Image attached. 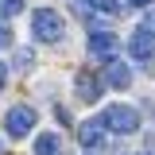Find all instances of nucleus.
Listing matches in <instances>:
<instances>
[{
    "label": "nucleus",
    "mask_w": 155,
    "mask_h": 155,
    "mask_svg": "<svg viewBox=\"0 0 155 155\" xmlns=\"http://www.w3.org/2000/svg\"><path fill=\"white\" fill-rule=\"evenodd\" d=\"M101 132H116V136H132L140 128V113H136L132 105H109L105 113H101Z\"/></svg>",
    "instance_id": "1"
},
{
    "label": "nucleus",
    "mask_w": 155,
    "mask_h": 155,
    "mask_svg": "<svg viewBox=\"0 0 155 155\" xmlns=\"http://www.w3.org/2000/svg\"><path fill=\"white\" fill-rule=\"evenodd\" d=\"M31 35L39 43H58V39L66 35V19L58 16L54 8H35L31 12Z\"/></svg>",
    "instance_id": "2"
},
{
    "label": "nucleus",
    "mask_w": 155,
    "mask_h": 155,
    "mask_svg": "<svg viewBox=\"0 0 155 155\" xmlns=\"http://www.w3.org/2000/svg\"><path fill=\"white\" fill-rule=\"evenodd\" d=\"M31 128H35V109H31V105H16V109H8V116H4V132L12 136V140H23Z\"/></svg>",
    "instance_id": "3"
},
{
    "label": "nucleus",
    "mask_w": 155,
    "mask_h": 155,
    "mask_svg": "<svg viewBox=\"0 0 155 155\" xmlns=\"http://www.w3.org/2000/svg\"><path fill=\"white\" fill-rule=\"evenodd\" d=\"M128 54H132L136 62H155V31L136 27L132 35H128Z\"/></svg>",
    "instance_id": "4"
},
{
    "label": "nucleus",
    "mask_w": 155,
    "mask_h": 155,
    "mask_svg": "<svg viewBox=\"0 0 155 155\" xmlns=\"http://www.w3.org/2000/svg\"><path fill=\"white\" fill-rule=\"evenodd\" d=\"M89 54L101 58V62H116V54H120V39H116L113 31H93V35H89Z\"/></svg>",
    "instance_id": "5"
},
{
    "label": "nucleus",
    "mask_w": 155,
    "mask_h": 155,
    "mask_svg": "<svg viewBox=\"0 0 155 155\" xmlns=\"http://www.w3.org/2000/svg\"><path fill=\"white\" fill-rule=\"evenodd\" d=\"M78 143H81L85 155H101V151H105V132H101V124H97V120L78 124Z\"/></svg>",
    "instance_id": "6"
},
{
    "label": "nucleus",
    "mask_w": 155,
    "mask_h": 155,
    "mask_svg": "<svg viewBox=\"0 0 155 155\" xmlns=\"http://www.w3.org/2000/svg\"><path fill=\"white\" fill-rule=\"evenodd\" d=\"M74 89H78V101H85V105H93L97 97H101V78H93L89 70H81L74 81Z\"/></svg>",
    "instance_id": "7"
},
{
    "label": "nucleus",
    "mask_w": 155,
    "mask_h": 155,
    "mask_svg": "<svg viewBox=\"0 0 155 155\" xmlns=\"http://www.w3.org/2000/svg\"><path fill=\"white\" fill-rule=\"evenodd\" d=\"M35 155H66V143L58 132H43L35 140Z\"/></svg>",
    "instance_id": "8"
},
{
    "label": "nucleus",
    "mask_w": 155,
    "mask_h": 155,
    "mask_svg": "<svg viewBox=\"0 0 155 155\" xmlns=\"http://www.w3.org/2000/svg\"><path fill=\"white\" fill-rule=\"evenodd\" d=\"M105 81H109L113 89H128V85H132V70H128L124 62H109V70H105Z\"/></svg>",
    "instance_id": "9"
},
{
    "label": "nucleus",
    "mask_w": 155,
    "mask_h": 155,
    "mask_svg": "<svg viewBox=\"0 0 155 155\" xmlns=\"http://www.w3.org/2000/svg\"><path fill=\"white\" fill-rule=\"evenodd\" d=\"M85 4H89L93 12H109V16H113V12H120V4H116V0H85Z\"/></svg>",
    "instance_id": "10"
},
{
    "label": "nucleus",
    "mask_w": 155,
    "mask_h": 155,
    "mask_svg": "<svg viewBox=\"0 0 155 155\" xmlns=\"http://www.w3.org/2000/svg\"><path fill=\"white\" fill-rule=\"evenodd\" d=\"M19 8H23V0H0V19H8V16H16Z\"/></svg>",
    "instance_id": "11"
},
{
    "label": "nucleus",
    "mask_w": 155,
    "mask_h": 155,
    "mask_svg": "<svg viewBox=\"0 0 155 155\" xmlns=\"http://www.w3.org/2000/svg\"><path fill=\"white\" fill-rule=\"evenodd\" d=\"M16 62H19V66H23V70H27V66L35 62V54H31V51H19V54H16Z\"/></svg>",
    "instance_id": "12"
},
{
    "label": "nucleus",
    "mask_w": 155,
    "mask_h": 155,
    "mask_svg": "<svg viewBox=\"0 0 155 155\" xmlns=\"http://www.w3.org/2000/svg\"><path fill=\"white\" fill-rule=\"evenodd\" d=\"M0 47H12V31H8L4 23H0Z\"/></svg>",
    "instance_id": "13"
},
{
    "label": "nucleus",
    "mask_w": 155,
    "mask_h": 155,
    "mask_svg": "<svg viewBox=\"0 0 155 155\" xmlns=\"http://www.w3.org/2000/svg\"><path fill=\"white\" fill-rule=\"evenodd\" d=\"M4 85H8V66L0 62V89H4Z\"/></svg>",
    "instance_id": "14"
},
{
    "label": "nucleus",
    "mask_w": 155,
    "mask_h": 155,
    "mask_svg": "<svg viewBox=\"0 0 155 155\" xmlns=\"http://www.w3.org/2000/svg\"><path fill=\"white\" fill-rule=\"evenodd\" d=\"M143 27H147V31H155V12L147 16V23H143Z\"/></svg>",
    "instance_id": "15"
},
{
    "label": "nucleus",
    "mask_w": 155,
    "mask_h": 155,
    "mask_svg": "<svg viewBox=\"0 0 155 155\" xmlns=\"http://www.w3.org/2000/svg\"><path fill=\"white\" fill-rule=\"evenodd\" d=\"M128 4H136V8H147V4H151V0H128Z\"/></svg>",
    "instance_id": "16"
},
{
    "label": "nucleus",
    "mask_w": 155,
    "mask_h": 155,
    "mask_svg": "<svg viewBox=\"0 0 155 155\" xmlns=\"http://www.w3.org/2000/svg\"><path fill=\"white\" fill-rule=\"evenodd\" d=\"M136 155H151V151H136Z\"/></svg>",
    "instance_id": "17"
}]
</instances>
